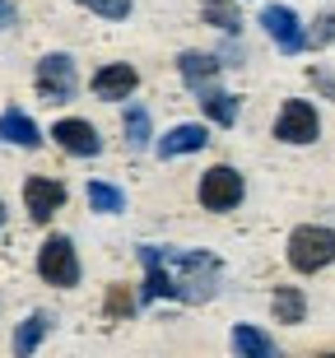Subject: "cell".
<instances>
[{
	"instance_id": "cell-1",
	"label": "cell",
	"mask_w": 335,
	"mask_h": 358,
	"mask_svg": "<svg viewBox=\"0 0 335 358\" xmlns=\"http://www.w3.org/2000/svg\"><path fill=\"white\" fill-rule=\"evenodd\" d=\"M159 252V266L168 270L173 279V298L182 303H205V298H215L219 289V261L205 252H173V247H154Z\"/></svg>"
},
{
	"instance_id": "cell-2",
	"label": "cell",
	"mask_w": 335,
	"mask_h": 358,
	"mask_svg": "<svg viewBox=\"0 0 335 358\" xmlns=\"http://www.w3.org/2000/svg\"><path fill=\"white\" fill-rule=\"evenodd\" d=\"M335 261V228L326 224H298L289 233V266L298 275H317Z\"/></svg>"
},
{
	"instance_id": "cell-3",
	"label": "cell",
	"mask_w": 335,
	"mask_h": 358,
	"mask_svg": "<svg viewBox=\"0 0 335 358\" xmlns=\"http://www.w3.org/2000/svg\"><path fill=\"white\" fill-rule=\"evenodd\" d=\"M38 275L56 289H75L80 284V256H75V242L66 233H52V238L38 247Z\"/></svg>"
},
{
	"instance_id": "cell-4",
	"label": "cell",
	"mask_w": 335,
	"mask_h": 358,
	"mask_svg": "<svg viewBox=\"0 0 335 358\" xmlns=\"http://www.w3.org/2000/svg\"><path fill=\"white\" fill-rule=\"evenodd\" d=\"M33 84H38V93L47 98V103H70V98L80 93V75H75V61H70L66 52L42 56L38 70H33Z\"/></svg>"
},
{
	"instance_id": "cell-5",
	"label": "cell",
	"mask_w": 335,
	"mask_h": 358,
	"mask_svg": "<svg viewBox=\"0 0 335 358\" xmlns=\"http://www.w3.org/2000/svg\"><path fill=\"white\" fill-rule=\"evenodd\" d=\"M242 196H247V182H242V173L228 168V163H215V168L201 177V205L205 210H215V214L238 210Z\"/></svg>"
},
{
	"instance_id": "cell-6",
	"label": "cell",
	"mask_w": 335,
	"mask_h": 358,
	"mask_svg": "<svg viewBox=\"0 0 335 358\" xmlns=\"http://www.w3.org/2000/svg\"><path fill=\"white\" fill-rule=\"evenodd\" d=\"M322 135V117H317V107L303 103V98H289L284 112L275 117V140L284 145H312Z\"/></svg>"
},
{
	"instance_id": "cell-7",
	"label": "cell",
	"mask_w": 335,
	"mask_h": 358,
	"mask_svg": "<svg viewBox=\"0 0 335 358\" xmlns=\"http://www.w3.org/2000/svg\"><path fill=\"white\" fill-rule=\"evenodd\" d=\"M52 140L66 154H75V159H98L103 154V135H98L94 121H84V117H61L52 126Z\"/></svg>"
},
{
	"instance_id": "cell-8",
	"label": "cell",
	"mask_w": 335,
	"mask_h": 358,
	"mask_svg": "<svg viewBox=\"0 0 335 358\" xmlns=\"http://www.w3.org/2000/svg\"><path fill=\"white\" fill-rule=\"evenodd\" d=\"M261 24H266L270 42H275L284 56H298L308 47V28L298 24V14L289 10V5H266V10H261Z\"/></svg>"
},
{
	"instance_id": "cell-9",
	"label": "cell",
	"mask_w": 335,
	"mask_h": 358,
	"mask_svg": "<svg viewBox=\"0 0 335 358\" xmlns=\"http://www.w3.org/2000/svg\"><path fill=\"white\" fill-rule=\"evenodd\" d=\"M24 210L33 224H52V214L66 210V186L52 177H28L24 182Z\"/></svg>"
},
{
	"instance_id": "cell-10",
	"label": "cell",
	"mask_w": 335,
	"mask_h": 358,
	"mask_svg": "<svg viewBox=\"0 0 335 358\" xmlns=\"http://www.w3.org/2000/svg\"><path fill=\"white\" fill-rule=\"evenodd\" d=\"M94 93L98 98H108V103H121V98H131L135 89H140V75H135V66H126V61H117V66H103L94 70Z\"/></svg>"
},
{
	"instance_id": "cell-11",
	"label": "cell",
	"mask_w": 335,
	"mask_h": 358,
	"mask_svg": "<svg viewBox=\"0 0 335 358\" xmlns=\"http://www.w3.org/2000/svg\"><path fill=\"white\" fill-rule=\"evenodd\" d=\"M205 145H210V131H205L201 121H182V126H173L159 140V159H182V154H196Z\"/></svg>"
},
{
	"instance_id": "cell-12",
	"label": "cell",
	"mask_w": 335,
	"mask_h": 358,
	"mask_svg": "<svg viewBox=\"0 0 335 358\" xmlns=\"http://www.w3.org/2000/svg\"><path fill=\"white\" fill-rule=\"evenodd\" d=\"M0 140H5V145H19V149H38L42 131H38V121L28 117V112L5 107V117H0Z\"/></svg>"
},
{
	"instance_id": "cell-13",
	"label": "cell",
	"mask_w": 335,
	"mask_h": 358,
	"mask_svg": "<svg viewBox=\"0 0 335 358\" xmlns=\"http://www.w3.org/2000/svg\"><path fill=\"white\" fill-rule=\"evenodd\" d=\"M52 312H28L19 326H14V358H33L38 354V345L47 340V331H52Z\"/></svg>"
},
{
	"instance_id": "cell-14",
	"label": "cell",
	"mask_w": 335,
	"mask_h": 358,
	"mask_svg": "<svg viewBox=\"0 0 335 358\" xmlns=\"http://www.w3.org/2000/svg\"><path fill=\"white\" fill-rule=\"evenodd\" d=\"M233 354L238 358H280V349H275V340H270L261 326H233Z\"/></svg>"
},
{
	"instance_id": "cell-15",
	"label": "cell",
	"mask_w": 335,
	"mask_h": 358,
	"mask_svg": "<svg viewBox=\"0 0 335 358\" xmlns=\"http://www.w3.org/2000/svg\"><path fill=\"white\" fill-rule=\"evenodd\" d=\"M219 56H210V52H182L177 56V70H182V80L191 84V89H205V84H215V75H219Z\"/></svg>"
},
{
	"instance_id": "cell-16",
	"label": "cell",
	"mask_w": 335,
	"mask_h": 358,
	"mask_svg": "<svg viewBox=\"0 0 335 358\" xmlns=\"http://www.w3.org/2000/svg\"><path fill=\"white\" fill-rule=\"evenodd\" d=\"M196 93H201L196 103L205 107V117L215 121V126H233V121H238V98H233V93L215 89V84H205V89H196Z\"/></svg>"
},
{
	"instance_id": "cell-17",
	"label": "cell",
	"mask_w": 335,
	"mask_h": 358,
	"mask_svg": "<svg viewBox=\"0 0 335 358\" xmlns=\"http://www.w3.org/2000/svg\"><path fill=\"white\" fill-rule=\"evenodd\" d=\"M270 312H275V321H284V326H298V321L308 317V298H303V289L284 284V289H275V298H270Z\"/></svg>"
},
{
	"instance_id": "cell-18",
	"label": "cell",
	"mask_w": 335,
	"mask_h": 358,
	"mask_svg": "<svg viewBox=\"0 0 335 358\" xmlns=\"http://www.w3.org/2000/svg\"><path fill=\"white\" fill-rule=\"evenodd\" d=\"M121 131H126V145L131 149H149V135H154V121L140 103L126 107V117H121Z\"/></svg>"
},
{
	"instance_id": "cell-19",
	"label": "cell",
	"mask_w": 335,
	"mask_h": 358,
	"mask_svg": "<svg viewBox=\"0 0 335 358\" xmlns=\"http://www.w3.org/2000/svg\"><path fill=\"white\" fill-rule=\"evenodd\" d=\"M84 196H89V205H94L98 214H121V210H126V196H121L112 182H89Z\"/></svg>"
},
{
	"instance_id": "cell-20",
	"label": "cell",
	"mask_w": 335,
	"mask_h": 358,
	"mask_svg": "<svg viewBox=\"0 0 335 358\" xmlns=\"http://www.w3.org/2000/svg\"><path fill=\"white\" fill-rule=\"evenodd\" d=\"M205 24L233 33V28L242 24V19H238V0H205Z\"/></svg>"
},
{
	"instance_id": "cell-21",
	"label": "cell",
	"mask_w": 335,
	"mask_h": 358,
	"mask_svg": "<svg viewBox=\"0 0 335 358\" xmlns=\"http://www.w3.org/2000/svg\"><path fill=\"white\" fill-rule=\"evenodd\" d=\"M135 312V298L126 293V284H112L108 289V317H131Z\"/></svg>"
},
{
	"instance_id": "cell-22",
	"label": "cell",
	"mask_w": 335,
	"mask_h": 358,
	"mask_svg": "<svg viewBox=\"0 0 335 358\" xmlns=\"http://www.w3.org/2000/svg\"><path fill=\"white\" fill-rule=\"evenodd\" d=\"M80 5H89V10L103 14V19H126L135 0H80Z\"/></svg>"
},
{
	"instance_id": "cell-23",
	"label": "cell",
	"mask_w": 335,
	"mask_h": 358,
	"mask_svg": "<svg viewBox=\"0 0 335 358\" xmlns=\"http://www.w3.org/2000/svg\"><path fill=\"white\" fill-rule=\"evenodd\" d=\"M308 42H312V47H331V42H335V14H322V19L312 24Z\"/></svg>"
},
{
	"instance_id": "cell-24",
	"label": "cell",
	"mask_w": 335,
	"mask_h": 358,
	"mask_svg": "<svg viewBox=\"0 0 335 358\" xmlns=\"http://www.w3.org/2000/svg\"><path fill=\"white\" fill-rule=\"evenodd\" d=\"M312 89L335 103V70H312Z\"/></svg>"
},
{
	"instance_id": "cell-25",
	"label": "cell",
	"mask_w": 335,
	"mask_h": 358,
	"mask_svg": "<svg viewBox=\"0 0 335 358\" xmlns=\"http://www.w3.org/2000/svg\"><path fill=\"white\" fill-rule=\"evenodd\" d=\"M19 24V10H14V0H0V28Z\"/></svg>"
},
{
	"instance_id": "cell-26",
	"label": "cell",
	"mask_w": 335,
	"mask_h": 358,
	"mask_svg": "<svg viewBox=\"0 0 335 358\" xmlns=\"http://www.w3.org/2000/svg\"><path fill=\"white\" fill-rule=\"evenodd\" d=\"M5 214H10V210H5V200H0V228H5Z\"/></svg>"
},
{
	"instance_id": "cell-27",
	"label": "cell",
	"mask_w": 335,
	"mask_h": 358,
	"mask_svg": "<svg viewBox=\"0 0 335 358\" xmlns=\"http://www.w3.org/2000/svg\"><path fill=\"white\" fill-rule=\"evenodd\" d=\"M322 358H335V354H322Z\"/></svg>"
}]
</instances>
